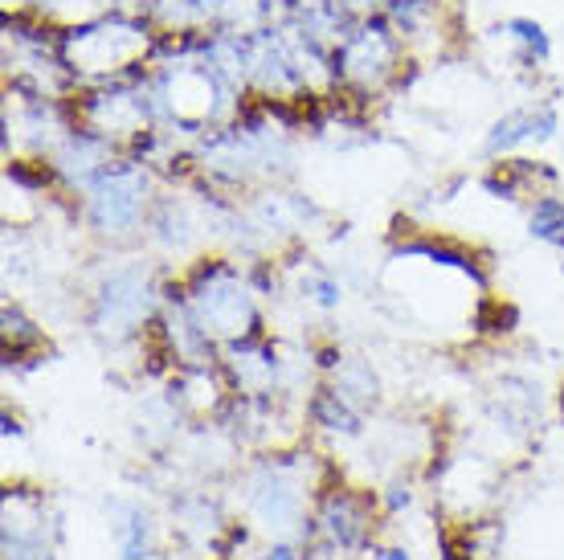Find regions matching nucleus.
Returning a JSON list of instances; mask_svg holds the SVG:
<instances>
[{
	"label": "nucleus",
	"instance_id": "3",
	"mask_svg": "<svg viewBox=\"0 0 564 560\" xmlns=\"http://www.w3.org/2000/svg\"><path fill=\"white\" fill-rule=\"evenodd\" d=\"M193 327L200 336H217V340H250L254 332V303L226 267H205L193 279Z\"/></svg>",
	"mask_w": 564,
	"mask_h": 560
},
{
	"label": "nucleus",
	"instance_id": "10",
	"mask_svg": "<svg viewBox=\"0 0 564 560\" xmlns=\"http://www.w3.org/2000/svg\"><path fill=\"white\" fill-rule=\"evenodd\" d=\"M381 560H410V557H405V552H397V548H393V552H381Z\"/></svg>",
	"mask_w": 564,
	"mask_h": 560
},
{
	"label": "nucleus",
	"instance_id": "7",
	"mask_svg": "<svg viewBox=\"0 0 564 560\" xmlns=\"http://www.w3.org/2000/svg\"><path fill=\"white\" fill-rule=\"evenodd\" d=\"M29 348H42V332L17 308H4V356H9V365L21 360Z\"/></svg>",
	"mask_w": 564,
	"mask_h": 560
},
{
	"label": "nucleus",
	"instance_id": "6",
	"mask_svg": "<svg viewBox=\"0 0 564 560\" xmlns=\"http://www.w3.org/2000/svg\"><path fill=\"white\" fill-rule=\"evenodd\" d=\"M532 234L549 246L564 250V201L561 196H536L532 205Z\"/></svg>",
	"mask_w": 564,
	"mask_h": 560
},
{
	"label": "nucleus",
	"instance_id": "8",
	"mask_svg": "<svg viewBox=\"0 0 564 560\" xmlns=\"http://www.w3.org/2000/svg\"><path fill=\"white\" fill-rule=\"evenodd\" d=\"M508 37L523 45L528 62H544V57H549V37H544V29H540L536 21H528V17L508 21Z\"/></svg>",
	"mask_w": 564,
	"mask_h": 560
},
{
	"label": "nucleus",
	"instance_id": "2",
	"mask_svg": "<svg viewBox=\"0 0 564 560\" xmlns=\"http://www.w3.org/2000/svg\"><path fill=\"white\" fill-rule=\"evenodd\" d=\"M405 62V42L389 21H356L344 29V37L332 45V66L344 86H360V90H377L397 74Z\"/></svg>",
	"mask_w": 564,
	"mask_h": 560
},
{
	"label": "nucleus",
	"instance_id": "9",
	"mask_svg": "<svg viewBox=\"0 0 564 560\" xmlns=\"http://www.w3.org/2000/svg\"><path fill=\"white\" fill-rule=\"evenodd\" d=\"M267 560H295V552H291V548L282 545V548H274V552H270Z\"/></svg>",
	"mask_w": 564,
	"mask_h": 560
},
{
	"label": "nucleus",
	"instance_id": "4",
	"mask_svg": "<svg viewBox=\"0 0 564 560\" xmlns=\"http://www.w3.org/2000/svg\"><path fill=\"white\" fill-rule=\"evenodd\" d=\"M319 528L332 545L360 548L372 532V507L352 491H332V495H324V507H319Z\"/></svg>",
	"mask_w": 564,
	"mask_h": 560
},
{
	"label": "nucleus",
	"instance_id": "5",
	"mask_svg": "<svg viewBox=\"0 0 564 560\" xmlns=\"http://www.w3.org/2000/svg\"><path fill=\"white\" fill-rule=\"evenodd\" d=\"M556 127V119H552V111H536V107H523V111H511L503 115L499 123H495L491 131V152H508V148H516V143L532 140V136H544V131H552Z\"/></svg>",
	"mask_w": 564,
	"mask_h": 560
},
{
	"label": "nucleus",
	"instance_id": "1",
	"mask_svg": "<svg viewBox=\"0 0 564 560\" xmlns=\"http://www.w3.org/2000/svg\"><path fill=\"white\" fill-rule=\"evenodd\" d=\"M155 33L148 17L135 13H102L95 21L70 25L57 37V54L62 66L74 74H95V78H115V74L140 66L148 50H152Z\"/></svg>",
	"mask_w": 564,
	"mask_h": 560
}]
</instances>
